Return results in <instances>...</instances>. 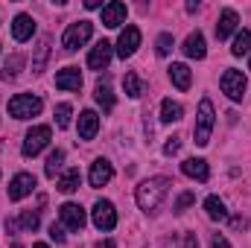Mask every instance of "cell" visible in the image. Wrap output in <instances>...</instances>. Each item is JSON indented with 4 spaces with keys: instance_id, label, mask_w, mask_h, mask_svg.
Here are the masks:
<instances>
[{
    "instance_id": "obj_3",
    "label": "cell",
    "mask_w": 251,
    "mask_h": 248,
    "mask_svg": "<svg viewBox=\"0 0 251 248\" xmlns=\"http://www.w3.org/2000/svg\"><path fill=\"white\" fill-rule=\"evenodd\" d=\"M41 99L35 97V94H15L12 99H9V114L15 117V120H29V117H35V114H41Z\"/></svg>"
},
{
    "instance_id": "obj_39",
    "label": "cell",
    "mask_w": 251,
    "mask_h": 248,
    "mask_svg": "<svg viewBox=\"0 0 251 248\" xmlns=\"http://www.w3.org/2000/svg\"><path fill=\"white\" fill-rule=\"evenodd\" d=\"M32 248H50V246H47V243H35Z\"/></svg>"
},
{
    "instance_id": "obj_5",
    "label": "cell",
    "mask_w": 251,
    "mask_h": 248,
    "mask_svg": "<svg viewBox=\"0 0 251 248\" xmlns=\"http://www.w3.org/2000/svg\"><path fill=\"white\" fill-rule=\"evenodd\" d=\"M50 137H53V128H50V125H32V128L26 131V137H24L21 152H24L26 158H35L41 149H47Z\"/></svg>"
},
{
    "instance_id": "obj_15",
    "label": "cell",
    "mask_w": 251,
    "mask_h": 248,
    "mask_svg": "<svg viewBox=\"0 0 251 248\" xmlns=\"http://www.w3.org/2000/svg\"><path fill=\"white\" fill-rule=\"evenodd\" d=\"M181 50H184V56H187V59H204V56H207L204 35H201L199 29H196V32H190L187 38H184V47H181Z\"/></svg>"
},
{
    "instance_id": "obj_14",
    "label": "cell",
    "mask_w": 251,
    "mask_h": 248,
    "mask_svg": "<svg viewBox=\"0 0 251 248\" xmlns=\"http://www.w3.org/2000/svg\"><path fill=\"white\" fill-rule=\"evenodd\" d=\"M12 35H15V41H29L32 35H35V21H32V15H15V21H12Z\"/></svg>"
},
{
    "instance_id": "obj_13",
    "label": "cell",
    "mask_w": 251,
    "mask_h": 248,
    "mask_svg": "<svg viewBox=\"0 0 251 248\" xmlns=\"http://www.w3.org/2000/svg\"><path fill=\"white\" fill-rule=\"evenodd\" d=\"M126 15H128V9H126V3H120V0H111V3L102 6V24L108 29H117L120 24H126Z\"/></svg>"
},
{
    "instance_id": "obj_40",
    "label": "cell",
    "mask_w": 251,
    "mask_h": 248,
    "mask_svg": "<svg viewBox=\"0 0 251 248\" xmlns=\"http://www.w3.org/2000/svg\"><path fill=\"white\" fill-rule=\"evenodd\" d=\"M249 70H251V59H249Z\"/></svg>"
},
{
    "instance_id": "obj_35",
    "label": "cell",
    "mask_w": 251,
    "mask_h": 248,
    "mask_svg": "<svg viewBox=\"0 0 251 248\" xmlns=\"http://www.w3.org/2000/svg\"><path fill=\"white\" fill-rule=\"evenodd\" d=\"M50 240H56V243H64V228H62V225H56V222L50 225Z\"/></svg>"
},
{
    "instance_id": "obj_25",
    "label": "cell",
    "mask_w": 251,
    "mask_h": 248,
    "mask_svg": "<svg viewBox=\"0 0 251 248\" xmlns=\"http://www.w3.org/2000/svg\"><path fill=\"white\" fill-rule=\"evenodd\" d=\"M62 164H64V152H62V149H53V152L47 155V164H44V175H47V178H56V173L62 170Z\"/></svg>"
},
{
    "instance_id": "obj_32",
    "label": "cell",
    "mask_w": 251,
    "mask_h": 248,
    "mask_svg": "<svg viewBox=\"0 0 251 248\" xmlns=\"http://www.w3.org/2000/svg\"><path fill=\"white\" fill-rule=\"evenodd\" d=\"M70 114H73V108H70L67 102H62V105L56 108V125H59V128H67V125H70Z\"/></svg>"
},
{
    "instance_id": "obj_12",
    "label": "cell",
    "mask_w": 251,
    "mask_h": 248,
    "mask_svg": "<svg viewBox=\"0 0 251 248\" xmlns=\"http://www.w3.org/2000/svg\"><path fill=\"white\" fill-rule=\"evenodd\" d=\"M111 178H114V167H111V161H105V158H97V161L91 164V175H88L91 187H105Z\"/></svg>"
},
{
    "instance_id": "obj_24",
    "label": "cell",
    "mask_w": 251,
    "mask_h": 248,
    "mask_svg": "<svg viewBox=\"0 0 251 248\" xmlns=\"http://www.w3.org/2000/svg\"><path fill=\"white\" fill-rule=\"evenodd\" d=\"M79 181H82L79 170H76V167H70V170H64L62 178L56 181V187H59L62 193H76V190H79Z\"/></svg>"
},
{
    "instance_id": "obj_16",
    "label": "cell",
    "mask_w": 251,
    "mask_h": 248,
    "mask_svg": "<svg viewBox=\"0 0 251 248\" xmlns=\"http://www.w3.org/2000/svg\"><path fill=\"white\" fill-rule=\"evenodd\" d=\"M56 88H62V91H79L82 88V73H79V67H64L56 73Z\"/></svg>"
},
{
    "instance_id": "obj_7",
    "label": "cell",
    "mask_w": 251,
    "mask_h": 248,
    "mask_svg": "<svg viewBox=\"0 0 251 248\" xmlns=\"http://www.w3.org/2000/svg\"><path fill=\"white\" fill-rule=\"evenodd\" d=\"M91 216H94V225H97L100 231H114V228H117V210H114V204H111L108 198H100V201L94 204Z\"/></svg>"
},
{
    "instance_id": "obj_30",
    "label": "cell",
    "mask_w": 251,
    "mask_h": 248,
    "mask_svg": "<svg viewBox=\"0 0 251 248\" xmlns=\"http://www.w3.org/2000/svg\"><path fill=\"white\" fill-rule=\"evenodd\" d=\"M173 47H176L173 35H170V32H161V35H158V41H155V50H158V56H170V53H173Z\"/></svg>"
},
{
    "instance_id": "obj_37",
    "label": "cell",
    "mask_w": 251,
    "mask_h": 248,
    "mask_svg": "<svg viewBox=\"0 0 251 248\" xmlns=\"http://www.w3.org/2000/svg\"><path fill=\"white\" fill-rule=\"evenodd\" d=\"M85 9H102V0H85Z\"/></svg>"
},
{
    "instance_id": "obj_23",
    "label": "cell",
    "mask_w": 251,
    "mask_h": 248,
    "mask_svg": "<svg viewBox=\"0 0 251 248\" xmlns=\"http://www.w3.org/2000/svg\"><path fill=\"white\" fill-rule=\"evenodd\" d=\"M18 228L35 231V228H38V213H35V210H26L21 219H9V222H6V231H18Z\"/></svg>"
},
{
    "instance_id": "obj_18",
    "label": "cell",
    "mask_w": 251,
    "mask_h": 248,
    "mask_svg": "<svg viewBox=\"0 0 251 248\" xmlns=\"http://www.w3.org/2000/svg\"><path fill=\"white\" fill-rule=\"evenodd\" d=\"M181 173H184L187 178H196V181H207V178H210L207 161H201V158H187V161L181 164Z\"/></svg>"
},
{
    "instance_id": "obj_17",
    "label": "cell",
    "mask_w": 251,
    "mask_h": 248,
    "mask_svg": "<svg viewBox=\"0 0 251 248\" xmlns=\"http://www.w3.org/2000/svg\"><path fill=\"white\" fill-rule=\"evenodd\" d=\"M97 131H100V117H97V111H82V114H79V137H82V140H94Z\"/></svg>"
},
{
    "instance_id": "obj_10",
    "label": "cell",
    "mask_w": 251,
    "mask_h": 248,
    "mask_svg": "<svg viewBox=\"0 0 251 248\" xmlns=\"http://www.w3.org/2000/svg\"><path fill=\"white\" fill-rule=\"evenodd\" d=\"M32 190H35V175L18 173V175L9 181V198H12V201H21V198H26Z\"/></svg>"
},
{
    "instance_id": "obj_2",
    "label": "cell",
    "mask_w": 251,
    "mask_h": 248,
    "mask_svg": "<svg viewBox=\"0 0 251 248\" xmlns=\"http://www.w3.org/2000/svg\"><path fill=\"white\" fill-rule=\"evenodd\" d=\"M216 123V111H213V102L204 97L199 102V114H196V128H193V137H196V146H207L210 143V131Z\"/></svg>"
},
{
    "instance_id": "obj_11",
    "label": "cell",
    "mask_w": 251,
    "mask_h": 248,
    "mask_svg": "<svg viewBox=\"0 0 251 248\" xmlns=\"http://www.w3.org/2000/svg\"><path fill=\"white\" fill-rule=\"evenodd\" d=\"M137 47H140V29L137 26H126L120 32V38H117V56L128 59V56H134Z\"/></svg>"
},
{
    "instance_id": "obj_22",
    "label": "cell",
    "mask_w": 251,
    "mask_h": 248,
    "mask_svg": "<svg viewBox=\"0 0 251 248\" xmlns=\"http://www.w3.org/2000/svg\"><path fill=\"white\" fill-rule=\"evenodd\" d=\"M181 117H184L181 102H173V99H164V102H161V120H164V123H178Z\"/></svg>"
},
{
    "instance_id": "obj_6",
    "label": "cell",
    "mask_w": 251,
    "mask_h": 248,
    "mask_svg": "<svg viewBox=\"0 0 251 248\" xmlns=\"http://www.w3.org/2000/svg\"><path fill=\"white\" fill-rule=\"evenodd\" d=\"M219 85H222V94H228V99H234V102H240V99L246 97V88H249L246 76H243L240 70H234V67H228V70L222 73Z\"/></svg>"
},
{
    "instance_id": "obj_20",
    "label": "cell",
    "mask_w": 251,
    "mask_h": 248,
    "mask_svg": "<svg viewBox=\"0 0 251 248\" xmlns=\"http://www.w3.org/2000/svg\"><path fill=\"white\" fill-rule=\"evenodd\" d=\"M170 79H173V85H176L178 91H187L190 85H193V73H190L187 64H181V62L170 64Z\"/></svg>"
},
{
    "instance_id": "obj_1",
    "label": "cell",
    "mask_w": 251,
    "mask_h": 248,
    "mask_svg": "<svg viewBox=\"0 0 251 248\" xmlns=\"http://www.w3.org/2000/svg\"><path fill=\"white\" fill-rule=\"evenodd\" d=\"M170 187H173V181H170V178H164V175H155V178L140 181V184H137V193H134V198H137L140 210L155 213V210L161 207V201L167 198Z\"/></svg>"
},
{
    "instance_id": "obj_34",
    "label": "cell",
    "mask_w": 251,
    "mask_h": 248,
    "mask_svg": "<svg viewBox=\"0 0 251 248\" xmlns=\"http://www.w3.org/2000/svg\"><path fill=\"white\" fill-rule=\"evenodd\" d=\"M181 149V137H170L167 143H164V155H176Z\"/></svg>"
},
{
    "instance_id": "obj_21",
    "label": "cell",
    "mask_w": 251,
    "mask_h": 248,
    "mask_svg": "<svg viewBox=\"0 0 251 248\" xmlns=\"http://www.w3.org/2000/svg\"><path fill=\"white\" fill-rule=\"evenodd\" d=\"M204 210H207V216H210L213 222H225V219H228V207H225V201H222L219 196H207V198H204Z\"/></svg>"
},
{
    "instance_id": "obj_4",
    "label": "cell",
    "mask_w": 251,
    "mask_h": 248,
    "mask_svg": "<svg viewBox=\"0 0 251 248\" xmlns=\"http://www.w3.org/2000/svg\"><path fill=\"white\" fill-rule=\"evenodd\" d=\"M91 32H94V24H91V21H76V24H70V26L64 29V35H62L64 50H67V53H76L79 47L88 44Z\"/></svg>"
},
{
    "instance_id": "obj_36",
    "label": "cell",
    "mask_w": 251,
    "mask_h": 248,
    "mask_svg": "<svg viewBox=\"0 0 251 248\" xmlns=\"http://www.w3.org/2000/svg\"><path fill=\"white\" fill-rule=\"evenodd\" d=\"M210 248H231V246H228V240H225V237H219V234H216V237L210 240Z\"/></svg>"
},
{
    "instance_id": "obj_31",
    "label": "cell",
    "mask_w": 251,
    "mask_h": 248,
    "mask_svg": "<svg viewBox=\"0 0 251 248\" xmlns=\"http://www.w3.org/2000/svg\"><path fill=\"white\" fill-rule=\"evenodd\" d=\"M50 56V38H41V44H38V59L32 62V70L35 73H41L44 70V59Z\"/></svg>"
},
{
    "instance_id": "obj_27",
    "label": "cell",
    "mask_w": 251,
    "mask_h": 248,
    "mask_svg": "<svg viewBox=\"0 0 251 248\" xmlns=\"http://www.w3.org/2000/svg\"><path fill=\"white\" fill-rule=\"evenodd\" d=\"M123 88H126V94H128L131 99H137V97L143 94V82H140L137 73H126L123 76Z\"/></svg>"
},
{
    "instance_id": "obj_29",
    "label": "cell",
    "mask_w": 251,
    "mask_h": 248,
    "mask_svg": "<svg viewBox=\"0 0 251 248\" xmlns=\"http://www.w3.org/2000/svg\"><path fill=\"white\" fill-rule=\"evenodd\" d=\"M21 64H24V56H12L9 62L3 64V73H0V76H3L6 82H9V79H18V73H21Z\"/></svg>"
},
{
    "instance_id": "obj_33",
    "label": "cell",
    "mask_w": 251,
    "mask_h": 248,
    "mask_svg": "<svg viewBox=\"0 0 251 248\" xmlns=\"http://www.w3.org/2000/svg\"><path fill=\"white\" fill-rule=\"evenodd\" d=\"M190 204H193V193H181L178 201H176V213H184Z\"/></svg>"
},
{
    "instance_id": "obj_38",
    "label": "cell",
    "mask_w": 251,
    "mask_h": 248,
    "mask_svg": "<svg viewBox=\"0 0 251 248\" xmlns=\"http://www.w3.org/2000/svg\"><path fill=\"white\" fill-rule=\"evenodd\" d=\"M94 248H117V246H114V240H102V243H97Z\"/></svg>"
},
{
    "instance_id": "obj_8",
    "label": "cell",
    "mask_w": 251,
    "mask_h": 248,
    "mask_svg": "<svg viewBox=\"0 0 251 248\" xmlns=\"http://www.w3.org/2000/svg\"><path fill=\"white\" fill-rule=\"evenodd\" d=\"M59 216H62V225L64 228H70V231H82L85 222H88L85 210H82L79 204H73V201H64L62 207H59Z\"/></svg>"
},
{
    "instance_id": "obj_26",
    "label": "cell",
    "mask_w": 251,
    "mask_h": 248,
    "mask_svg": "<svg viewBox=\"0 0 251 248\" xmlns=\"http://www.w3.org/2000/svg\"><path fill=\"white\" fill-rule=\"evenodd\" d=\"M94 97H97V102L102 105V111H111V108H114V94H111V85H108V82H100Z\"/></svg>"
},
{
    "instance_id": "obj_9",
    "label": "cell",
    "mask_w": 251,
    "mask_h": 248,
    "mask_svg": "<svg viewBox=\"0 0 251 248\" xmlns=\"http://www.w3.org/2000/svg\"><path fill=\"white\" fill-rule=\"evenodd\" d=\"M111 56H114V44L111 41H97V47L88 53V67L91 70H105L111 64Z\"/></svg>"
},
{
    "instance_id": "obj_19",
    "label": "cell",
    "mask_w": 251,
    "mask_h": 248,
    "mask_svg": "<svg viewBox=\"0 0 251 248\" xmlns=\"http://www.w3.org/2000/svg\"><path fill=\"white\" fill-rule=\"evenodd\" d=\"M237 24H240V15H237L234 9H225V12L219 15V24H216V38L225 41V38L237 29Z\"/></svg>"
},
{
    "instance_id": "obj_28",
    "label": "cell",
    "mask_w": 251,
    "mask_h": 248,
    "mask_svg": "<svg viewBox=\"0 0 251 248\" xmlns=\"http://www.w3.org/2000/svg\"><path fill=\"white\" fill-rule=\"evenodd\" d=\"M249 50H251V26H249V29H243V32L234 38V47H231V53H234V56H246Z\"/></svg>"
}]
</instances>
